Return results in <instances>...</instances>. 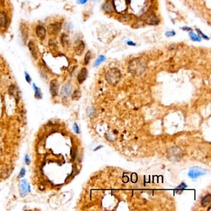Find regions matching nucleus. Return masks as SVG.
Listing matches in <instances>:
<instances>
[{"label": "nucleus", "instance_id": "obj_6", "mask_svg": "<svg viewBox=\"0 0 211 211\" xmlns=\"http://www.w3.org/2000/svg\"><path fill=\"white\" fill-rule=\"evenodd\" d=\"M74 49L75 51V53L80 56L82 54V53L84 52V49H85V44H84V42L82 40H77L75 44H74Z\"/></svg>", "mask_w": 211, "mask_h": 211}, {"label": "nucleus", "instance_id": "obj_30", "mask_svg": "<svg viewBox=\"0 0 211 211\" xmlns=\"http://www.w3.org/2000/svg\"><path fill=\"white\" fill-rule=\"evenodd\" d=\"M166 36L167 37H172V36H174L175 35V32L174 31H170V32H167L165 34Z\"/></svg>", "mask_w": 211, "mask_h": 211}, {"label": "nucleus", "instance_id": "obj_34", "mask_svg": "<svg viewBox=\"0 0 211 211\" xmlns=\"http://www.w3.org/2000/svg\"><path fill=\"white\" fill-rule=\"evenodd\" d=\"M127 44L130 46H135L136 45V44L134 43V42H133L132 41H128L127 42Z\"/></svg>", "mask_w": 211, "mask_h": 211}, {"label": "nucleus", "instance_id": "obj_9", "mask_svg": "<svg viewBox=\"0 0 211 211\" xmlns=\"http://www.w3.org/2000/svg\"><path fill=\"white\" fill-rule=\"evenodd\" d=\"M145 21L147 24L152 26H156L159 23V20L158 17L154 13H151L149 15H148V16L145 18Z\"/></svg>", "mask_w": 211, "mask_h": 211}, {"label": "nucleus", "instance_id": "obj_23", "mask_svg": "<svg viewBox=\"0 0 211 211\" xmlns=\"http://www.w3.org/2000/svg\"><path fill=\"white\" fill-rule=\"evenodd\" d=\"M91 56H92V53H91V51H88L86 53L85 57H84V64H85L86 65L89 64L90 59L91 58Z\"/></svg>", "mask_w": 211, "mask_h": 211}, {"label": "nucleus", "instance_id": "obj_14", "mask_svg": "<svg viewBox=\"0 0 211 211\" xmlns=\"http://www.w3.org/2000/svg\"><path fill=\"white\" fill-rule=\"evenodd\" d=\"M20 193H21V195L23 196H24L27 195V193L29 191H30V186L29 185H27V182L26 180H23L22 182H21V184H20Z\"/></svg>", "mask_w": 211, "mask_h": 211}, {"label": "nucleus", "instance_id": "obj_7", "mask_svg": "<svg viewBox=\"0 0 211 211\" xmlns=\"http://www.w3.org/2000/svg\"><path fill=\"white\" fill-rule=\"evenodd\" d=\"M72 91V87L70 83H66L62 87L61 91V95L63 98H66L71 94Z\"/></svg>", "mask_w": 211, "mask_h": 211}, {"label": "nucleus", "instance_id": "obj_17", "mask_svg": "<svg viewBox=\"0 0 211 211\" xmlns=\"http://www.w3.org/2000/svg\"><path fill=\"white\" fill-rule=\"evenodd\" d=\"M61 43L62 45L65 47H68L70 45V39L68 36L65 34H62L61 36Z\"/></svg>", "mask_w": 211, "mask_h": 211}, {"label": "nucleus", "instance_id": "obj_12", "mask_svg": "<svg viewBox=\"0 0 211 211\" xmlns=\"http://www.w3.org/2000/svg\"><path fill=\"white\" fill-rule=\"evenodd\" d=\"M88 74V70L86 68H83L81 69L77 76V80L79 84H82V82L85 81V80L87 79Z\"/></svg>", "mask_w": 211, "mask_h": 211}, {"label": "nucleus", "instance_id": "obj_13", "mask_svg": "<svg viewBox=\"0 0 211 211\" xmlns=\"http://www.w3.org/2000/svg\"><path fill=\"white\" fill-rule=\"evenodd\" d=\"M28 47L32 54V57L35 59H37L38 58V55H37V50L36 48V45L35 44V42L33 40H30L28 44Z\"/></svg>", "mask_w": 211, "mask_h": 211}, {"label": "nucleus", "instance_id": "obj_22", "mask_svg": "<svg viewBox=\"0 0 211 211\" xmlns=\"http://www.w3.org/2000/svg\"><path fill=\"white\" fill-rule=\"evenodd\" d=\"M34 90H35V96L37 98H41V91L40 90V89L38 88H37L36 86H35V84H34Z\"/></svg>", "mask_w": 211, "mask_h": 211}, {"label": "nucleus", "instance_id": "obj_25", "mask_svg": "<svg viewBox=\"0 0 211 211\" xmlns=\"http://www.w3.org/2000/svg\"><path fill=\"white\" fill-rule=\"evenodd\" d=\"M80 97V92L79 91L76 90L74 91L73 96H72V98L73 100H78Z\"/></svg>", "mask_w": 211, "mask_h": 211}, {"label": "nucleus", "instance_id": "obj_5", "mask_svg": "<svg viewBox=\"0 0 211 211\" xmlns=\"http://www.w3.org/2000/svg\"><path fill=\"white\" fill-rule=\"evenodd\" d=\"M206 172L204 171L201 168L199 167H194L189 170L188 173V176L193 179L197 178L201 176L204 175L206 174Z\"/></svg>", "mask_w": 211, "mask_h": 211}, {"label": "nucleus", "instance_id": "obj_19", "mask_svg": "<svg viewBox=\"0 0 211 211\" xmlns=\"http://www.w3.org/2000/svg\"><path fill=\"white\" fill-rule=\"evenodd\" d=\"M186 188H187V185L184 183H182L178 186L176 188L175 192L178 195H181Z\"/></svg>", "mask_w": 211, "mask_h": 211}, {"label": "nucleus", "instance_id": "obj_16", "mask_svg": "<svg viewBox=\"0 0 211 211\" xmlns=\"http://www.w3.org/2000/svg\"><path fill=\"white\" fill-rule=\"evenodd\" d=\"M103 9L107 13H112L114 11L113 5L110 1H108L103 4Z\"/></svg>", "mask_w": 211, "mask_h": 211}, {"label": "nucleus", "instance_id": "obj_26", "mask_svg": "<svg viewBox=\"0 0 211 211\" xmlns=\"http://www.w3.org/2000/svg\"><path fill=\"white\" fill-rule=\"evenodd\" d=\"M130 19H131V17L128 15H124V16H122L120 19L121 21H123V22H125V21H129V20H130Z\"/></svg>", "mask_w": 211, "mask_h": 211}, {"label": "nucleus", "instance_id": "obj_33", "mask_svg": "<svg viewBox=\"0 0 211 211\" xmlns=\"http://www.w3.org/2000/svg\"><path fill=\"white\" fill-rule=\"evenodd\" d=\"M197 31H198V32H199V33L201 35H202V37H203L204 39H207V40H209V37H207L206 35H205L204 34H202V32H201L199 30L197 29Z\"/></svg>", "mask_w": 211, "mask_h": 211}, {"label": "nucleus", "instance_id": "obj_4", "mask_svg": "<svg viewBox=\"0 0 211 211\" xmlns=\"http://www.w3.org/2000/svg\"><path fill=\"white\" fill-rule=\"evenodd\" d=\"M61 23L56 22L49 24L47 27V30L49 34L50 35H56L61 29Z\"/></svg>", "mask_w": 211, "mask_h": 211}, {"label": "nucleus", "instance_id": "obj_2", "mask_svg": "<svg viewBox=\"0 0 211 211\" xmlns=\"http://www.w3.org/2000/svg\"><path fill=\"white\" fill-rule=\"evenodd\" d=\"M121 79V73L119 69L113 68L110 69L105 74V79L111 86H116Z\"/></svg>", "mask_w": 211, "mask_h": 211}, {"label": "nucleus", "instance_id": "obj_32", "mask_svg": "<svg viewBox=\"0 0 211 211\" xmlns=\"http://www.w3.org/2000/svg\"><path fill=\"white\" fill-rule=\"evenodd\" d=\"M88 0H77V3L80 5H84L87 3Z\"/></svg>", "mask_w": 211, "mask_h": 211}, {"label": "nucleus", "instance_id": "obj_36", "mask_svg": "<svg viewBox=\"0 0 211 211\" xmlns=\"http://www.w3.org/2000/svg\"><path fill=\"white\" fill-rule=\"evenodd\" d=\"M103 146L102 145H100V146H98V147H96V148L94 149V151H97V150H98V149H100V148H102V147Z\"/></svg>", "mask_w": 211, "mask_h": 211}, {"label": "nucleus", "instance_id": "obj_24", "mask_svg": "<svg viewBox=\"0 0 211 211\" xmlns=\"http://www.w3.org/2000/svg\"><path fill=\"white\" fill-rule=\"evenodd\" d=\"M87 113L89 116H94L95 114V110L93 107H89L87 109Z\"/></svg>", "mask_w": 211, "mask_h": 211}, {"label": "nucleus", "instance_id": "obj_29", "mask_svg": "<svg viewBox=\"0 0 211 211\" xmlns=\"http://www.w3.org/2000/svg\"><path fill=\"white\" fill-rule=\"evenodd\" d=\"M25 77H26V80H27V82L28 83H30L31 82V78H30L29 74L26 72L25 73Z\"/></svg>", "mask_w": 211, "mask_h": 211}, {"label": "nucleus", "instance_id": "obj_35", "mask_svg": "<svg viewBox=\"0 0 211 211\" xmlns=\"http://www.w3.org/2000/svg\"><path fill=\"white\" fill-rule=\"evenodd\" d=\"M183 29L184 30H192V29H191V28H189V27H183Z\"/></svg>", "mask_w": 211, "mask_h": 211}, {"label": "nucleus", "instance_id": "obj_10", "mask_svg": "<svg viewBox=\"0 0 211 211\" xmlns=\"http://www.w3.org/2000/svg\"><path fill=\"white\" fill-rule=\"evenodd\" d=\"M35 32L37 34V36L41 40H44L45 37H46V32L47 30L45 29V28L40 25H38L36 27L35 29Z\"/></svg>", "mask_w": 211, "mask_h": 211}, {"label": "nucleus", "instance_id": "obj_1", "mask_svg": "<svg viewBox=\"0 0 211 211\" xmlns=\"http://www.w3.org/2000/svg\"><path fill=\"white\" fill-rule=\"evenodd\" d=\"M147 63L146 60L142 57H138L132 59L128 65L130 73L136 76L142 74L147 69Z\"/></svg>", "mask_w": 211, "mask_h": 211}, {"label": "nucleus", "instance_id": "obj_20", "mask_svg": "<svg viewBox=\"0 0 211 211\" xmlns=\"http://www.w3.org/2000/svg\"><path fill=\"white\" fill-rule=\"evenodd\" d=\"M189 37H190V38L195 41H201V38L199 35H196V34H195L193 32H190L189 34Z\"/></svg>", "mask_w": 211, "mask_h": 211}, {"label": "nucleus", "instance_id": "obj_8", "mask_svg": "<svg viewBox=\"0 0 211 211\" xmlns=\"http://www.w3.org/2000/svg\"><path fill=\"white\" fill-rule=\"evenodd\" d=\"M20 32H21V37H22L23 41L24 42V44H26L28 37H29V29L26 24L24 23H21L20 26Z\"/></svg>", "mask_w": 211, "mask_h": 211}, {"label": "nucleus", "instance_id": "obj_18", "mask_svg": "<svg viewBox=\"0 0 211 211\" xmlns=\"http://www.w3.org/2000/svg\"><path fill=\"white\" fill-rule=\"evenodd\" d=\"M211 201V195L210 194H208L206 196H204L202 199H201V206L204 207H207L210 202Z\"/></svg>", "mask_w": 211, "mask_h": 211}, {"label": "nucleus", "instance_id": "obj_11", "mask_svg": "<svg viewBox=\"0 0 211 211\" xmlns=\"http://www.w3.org/2000/svg\"><path fill=\"white\" fill-rule=\"evenodd\" d=\"M50 93L53 96H56L58 92V84L56 79H53L51 81L50 84Z\"/></svg>", "mask_w": 211, "mask_h": 211}, {"label": "nucleus", "instance_id": "obj_28", "mask_svg": "<svg viewBox=\"0 0 211 211\" xmlns=\"http://www.w3.org/2000/svg\"><path fill=\"white\" fill-rule=\"evenodd\" d=\"M73 129L75 131V133L79 134L80 133V130H79V126L78 125L76 124V123H74V126H73Z\"/></svg>", "mask_w": 211, "mask_h": 211}, {"label": "nucleus", "instance_id": "obj_31", "mask_svg": "<svg viewBox=\"0 0 211 211\" xmlns=\"http://www.w3.org/2000/svg\"><path fill=\"white\" fill-rule=\"evenodd\" d=\"M30 162V160L29 156L27 154L26 155V156H25V163H26L27 165H29Z\"/></svg>", "mask_w": 211, "mask_h": 211}, {"label": "nucleus", "instance_id": "obj_15", "mask_svg": "<svg viewBox=\"0 0 211 211\" xmlns=\"http://www.w3.org/2000/svg\"><path fill=\"white\" fill-rule=\"evenodd\" d=\"M8 24V17L3 11H0V27H6Z\"/></svg>", "mask_w": 211, "mask_h": 211}, {"label": "nucleus", "instance_id": "obj_27", "mask_svg": "<svg viewBox=\"0 0 211 211\" xmlns=\"http://www.w3.org/2000/svg\"><path fill=\"white\" fill-rule=\"evenodd\" d=\"M26 175V170L24 169V168H23L22 169H21L20 173H19V178H23Z\"/></svg>", "mask_w": 211, "mask_h": 211}, {"label": "nucleus", "instance_id": "obj_21", "mask_svg": "<svg viewBox=\"0 0 211 211\" xmlns=\"http://www.w3.org/2000/svg\"><path fill=\"white\" fill-rule=\"evenodd\" d=\"M105 59V57L103 55H100L94 62V66H98L100 64H101V63H102L103 61H104Z\"/></svg>", "mask_w": 211, "mask_h": 211}, {"label": "nucleus", "instance_id": "obj_3", "mask_svg": "<svg viewBox=\"0 0 211 211\" xmlns=\"http://www.w3.org/2000/svg\"><path fill=\"white\" fill-rule=\"evenodd\" d=\"M166 157L172 162H179L183 157V152L178 146L171 147L166 151Z\"/></svg>", "mask_w": 211, "mask_h": 211}]
</instances>
